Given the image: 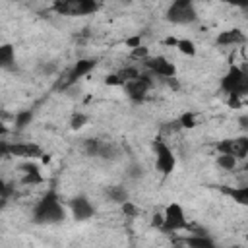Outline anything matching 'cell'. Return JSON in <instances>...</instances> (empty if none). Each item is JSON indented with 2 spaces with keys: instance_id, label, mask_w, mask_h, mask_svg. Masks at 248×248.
I'll use <instances>...</instances> for the list:
<instances>
[{
  "instance_id": "f1b7e54d",
  "label": "cell",
  "mask_w": 248,
  "mask_h": 248,
  "mask_svg": "<svg viewBox=\"0 0 248 248\" xmlns=\"http://www.w3.org/2000/svg\"><path fill=\"white\" fill-rule=\"evenodd\" d=\"M105 83H107V85H122V81H120V78H118L116 74H110V76H107Z\"/></svg>"
},
{
  "instance_id": "4fadbf2b",
  "label": "cell",
  "mask_w": 248,
  "mask_h": 248,
  "mask_svg": "<svg viewBox=\"0 0 248 248\" xmlns=\"http://www.w3.org/2000/svg\"><path fill=\"white\" fill-rule=\"evenodd\" d=\"M242 43H246V35L240 29H227L217 35V45H221V46H234V45H242Z\"/></svg>"
},
{
  "instance_id": "277c9868",
  "label": "cell",
  "mask_w": 248,
  "mask_h": 248,
  "mask_svg": "<svg viewBox=\"0 0 248 248\" xmlns=\"http://www.w3.org/2000/svg\"><path fill=\"white\" fill-rule=\"evenodd\" d=\"M165 17L176 25H188L198 19V12L190 0H176L167 8Z\"/></svg>"
},
{
  "instance_id": "1f68e13d",
  "label": "cell",
  "mask_w": 248,
  "mask_h": 248,
  "mask_svg": "<svg viewBox=\"0 0 248 248\" xmlns=\"http://www.w3.org/2000/svg\"><path fill=\"white\" fill-rule=\"evenodd\" d=\"M151 225L161 229V227H163V215H155V217H153V221H151Z\"/></svg>"
},
{
  "instance_id": "ba28073f",
  "label": "cell",
  "mask_w": 248,
  "mask_h": 248,
  "mask_svg": "<svg viewBox=\"0 0 248 248\" xmlns=\"http://www.w3.org/2000/svg\"><path fill=\"white\" fill-rule=\"evenodd\" d=\"M95 66H97V60H95V58H81V60H78V62L64 74V78L58 79L56 87H60V89H68V87L76 85L78 79H81L83 76H87Z\"/></svg>"
},
{
  "instance_id": "ffe728a7",
  "label": "cell",
  "mask_w": 248,
  "mask_h": 248,
  "mask_svg": "<svg viewBox=\"0 0 248 248\" xmlns=\"http://www.w3.org/2000/svg\"><path fill=\"white\" fill-rule=\"evenodd\" d=\"M33 122V110H19L17 114H16V120H14V124H16V130L17 132H21V130H25L29 124Z\"/></svg>"
},
{
  "instance_id": "d6a6232c",
  "label": "cell",
  "mask_w": 248,
  "mask_h": 248,
  "mask_svg": "<svg viewBox=\"0 0 248 248\" xmlns=\"http://www.w3.org/2000/svg\"><path fill=\"white\" fill-rule=\"evenodd\" d=\"M238 122H240V126H242L244 130H248V116H240Z\"/></svg>"
},
{
  "instance_id": "3957f363",
  "label": "cell",
  "mask_w": 248,
  "mask_h": 248,
  "mask_svg": "<svg viewBox=\"0 0 248 248\" xmlns=\"http://www.w3.org/2000/svg\"><path fill=\"white\" fill-rule=\"evenodd\" d=\"M101 8L99 2L95 0H64V2H54L52 10L60 16H89Z\"/></svg>"
},
{
  "instance_id": "ac0fdd59",
  "label": "cell",
  "mask_w": 248,
  "mask_h": 248,
  "mask_svg": "<svg viewBox=\"0 0 248 248\" xmlns=\"http://www.w3.org/2000/svg\"><path fill=\"white\" fill-rule=\"evenodd\" d=\"M107 198H108L110 202L122 205V203L128 202V192L124 190V186H110V188L107 190Z\"/></svg>"
},
{
  "instance_id": "cb8c5ba5",
  "label": "cell",
  "mask_w": 248,
  "mask_h": 248,
  "mask_svg": "<svg viewBox=\"0 0 248 248\" xmlns=\"http://www.w3.org/2000/svg\"><path fill=\"white\" fill-rule=\"evenodd\" d=\"M85 122H87V116L83 112H76L70 120V126H72V130H79V128L85 126Z\"/></svg>"
},
{
  "instance_id": "7402d4cb",
  "label": "cell",
  "mask_w": 248,
  "mask_h": 248,
  "mask_svg": "<svg viewBox=\"0 0 248 248\" xmlns=\"http://www.w3.org/2000/svg\"><path fill=\"white\" fill-rule=\"evenodd\" d=\"M217 165L223 169V170H232L236 167V159L232 155H219L217 157Z\"/></svg>"
},
{
  "instance_id": "484cf974",
  "label": "cell",
  "mask_w": 248,
  "mask_h": 248,
  "mask_svg": "<svg viewBox=\"0 0 248 248\" xmlns=\"http://www.w3.org/2000/svg\"><path fill=\"white\" fill-rule=\"evenodd\" d=\"M128 176H130V178H140V176H143V167H141L140 163H132V165L128 167Z\"/></svg>"
},
{
  "instance_id": "f546056e",
  "label": "cell",
  "mask_w": 248,
  "mask_h": 248,
  "mask_svg": "<svg viewBox=\"0 0 248 248\" xmlns=\"http://www.w3.org/2000/svg\"><path fill=\"white\" fill-rule=\"evenodd\" d=\"M126 45H128V46H132V50H134V48L141 46V37H140V35H138V37H132V39H128V41H126Z\"/></svg>"
},
{
  "instance_id": "30bf717a",
  "label": "cell",
  "mask_w": 248,
  "mask_h": 248,
  "mask_svg": "<svg viewBox=\"0 0 248 248\" xmlns=\"http://www.w3.org/2000/svg\"><path fill=\"white\" fill-rule=\"evenodd\" d=\"M217 151L221 155H232L236 161L238 159H246L248 157V136L223 140V141L217 143Z\"/></svg>"
},
{
  "instance_id": "7c38bea8",
  "label": "cell",
  "mask_w": 248,
  "mask_h": 248,
  "mask_svg": "<svg viewBox=\"0 0 248 248\" xmlns=\"http://www.w3.org/2000/svg\"><path fill=\"white\" fill-rule=\"evenodd\" d=\"M70 209L76 221H87L89 217L95 215V207L93 203L85 198V196H76L70 200Z\"/></svg>"
},
{
  "instance_id": "8d00e7d4",
  "label": "cell",
  "mask_w": 248,
  "mask_h": 248,
  "mask_svg": "<svg viewBox=\"0 0 248 248\" xmlns=\"http://www.w3.org/2000/svg\"><path fill=\"white\" fill-rule=\"evenodd\" d=\"M246 240H248V234H246Z\"/></svg>"
},
{
  "instance_id": "9a60e30c",
  "label": "cell",
  "mask_w": 248,
  "mask_h": 248,
  "mask_svg": "<svg viewBox=\"0 0 248 248\" xmlns=\"http://www.w3.org/2000/svg\"><path fill=\"white\" fill-rule=\"evenodd\" d=\"M19 169L23 170V184H41L43 182V176H41L37 165L23 163V165H19Z\"/></svg>"
},
{
  "instance_id": "7a4b0ae2",
  "label": "cell",
  "mask_w": 248,
  "mask_h": 248,
  "mask_svg": "<svg viewBox=\"0 0 248 248\" xmlns=\"http://www.w3.org/2000/svg\"><path fill=\"white\" fill-rule=\"evenodd\" d=\"M221 89L232 99L248 95V70L238 68V66H231L229 72L221 79Z\"/></svg>"
},
{
  "instance_id": "d590c367",
  "label": "cell",
  "mask_w": 248,
  "mask_h": 248,
  "mask_svg": "<svg viewBox=\"0 0 248 248\" xmlns=\"http://www.w3.org/2000/svg\"><path fill=\"white\" fill-rule=\"evenodd\" d=\"M174 248H186V246H174Z\"/></svg>"
},
{
  "instance_id": "5bb4252c",
  "label": "cell",
  "mask_w": 248,
  "mask_h": 248,
  "mask_svg": "<svg viewBox=\"0 0 248 248\" xmlns=\"http://www.w3.org/2000/svg\"><path fill=\"white\" fill-rule=\"evenodd\" d=\"M182 242L186 248H217L213 238H209L207 234H188Z\"/></svg>"
},
{
  "instance_id": "9c48e42d",
  "label": "cell",
  "mask_w": 248,
  "mask_h": 248,
  "mask_svg": "<svg viewBox=\"0 0 248 248\" xmlns=\"http://www.w3.org/2000/svg\"><path fill=\"white\" fill-rule=\"evenodd\" d=\"M151 87H153V76L147 72V74H141L138 79L128 81V83L124 85V91H126L128 99L140 103V101H143V99L147 97V91H149Z\"/></svg>"
},
{
  "instance_id": "8992f818",
  "label": "cell",
  "mask_w": 248,
  "mask_h": 248,
  "mask_svg": "<svg viewBox=\"0 0 248 248\" xmlns=\"http://www.w3.org/2000/svg\"><path fill=\"white\" fill-rule=\"evenodd\" d=\"M0 155H4V157L14 155V157H21V159H35V157L43 155V149L37 143H31V141H14V143H10L8 140H2L0 141Z\"/></svg>"
},
{
  "instance_id": "4dcf8cb0",
  "label": "cell",
  "mask_w": 248,
  "mask_h": 248,
  "mask_svg": "<svg viewBox=\"0 0 248 248\" xmlns=\"http://www.w3.org/2000/svg\"><path fill=\"white\" fill-rule=\"evenodd\" d=\"M41 72L46 74V76H50V74L56 72V66H54V64H43V66H41Z\"/></svg>"
},
{
  "instance_id": "6da1fadb",
  "label": "cell",
  "mask_w": 248,
  "mask_h": 248,
  "mask_svg": "<svg viewBox=\"0 0 248 248\" xmlns=\"http://www.w3.org/2000/svg\"><path fill=\"white\" fill-rule=\"evenodd\" d=\"M35 225H56L66 219V209L60 203V198L54 190H48L35 205L31 215Z\"/></svg>"
},
{
  "instance_id": "e0dca14e",
  "label": "cell",
  "mask_w": 248,
  "mask_h": 248,
  "mask_svg": "<svg viewBox=\"0 0 248 248\" xmlns=\"http://www.w3.org/2000/svg\"><path fill=\"white\" fill-rule=\"evenodd\" d=\"M0 66L4 70H12L16 66V50L12 45H2L0 46Z\"/></svg>"
},
{
  "instance_id": "d4e9b609",
  "label": "cell",
  "mask_w": 248,
  "mask_h": 248,
  "mask_svg": "<svg viewBox=\"0 0 248 248\" xmlns=\"http://www.w3.org/2000/svg\"><path fill=\"white\" fill-rule=\"evenodd\" d=\"M178 120H180V126H182V128H194V126H196V116H194L192 112L182 114Z\"/></svg>"
},
{
  "instance_id": "4316f807",
  "label": "cell",
  "mask_w": 248,
  "mask_h": 248,
  "mask_svg": "<svg viewBox=\"0 0 248 248\" xmlns=\"http://www.w3.org/2000/svg\"><path fill=\"white\" fill-rule=\"evenodd\" d=\"M132 56H134V58H141V62H143L145 58H149V50H147L145 46H138V48L132 50Z\"/></svg>"
},
{
  "instance_id": "e575fe53",
  "label": "cell",
  "mask_w": 248,
  "mask_h": 248,
  "mask_svg": "<svg viewBox=\"0 0 248 248\" xmlns=\"http://www.w3.org/2000/svg\"><path fill=\"white\" fill-rule=\"evenodd\" d=\"M244 170H248V163H246V165H244Z\"/></svg>"
},
{
  "instance_id": "44dd1931",
  "label": "cell",
  "mask_w": 248,
  "mask_h": 248,
  "mask_svg": "<svg viewBox=\"0 0 248 248\" xmlns=\"http://www.w3.org/2000/svg\"><path fill=\"white\" fill-rule=\"evenodd\" d=\"M101 145H103V140H85L83 147H85V153L91 155V157H99V151H101Z\"/></svg>"
},
{
  "instance_id": "836d02e7",
  "label": "cell",
  "mask_w": 248,
  "mask_h": 248,
  "mask_svg": "<svg viewBox=\"0 0 248 248\" xmlns=\"http://www.w3.org/2000/svg\"><path fill=\"white\" fill-rule=\"evenodd\" d=\"M165 43H167V45H176V43H178V41H176V39H167V41H165Z\"/></svg>"
},
{
  "instance_id": "603a6c76",
  "label": "cell",
  "mask_w": 248,
  "mask_h": 248,
  "mask_svg": "<svg viewBox=\"0 0 248 248\" xmlns=\"http://www.w3.org/2000/svg\"><path fill=\"white\" fill-rule=\"evenodd\" d=\"M176 46H178V50H180L182 54H188V56H194V54H196V46H194V43L188 41V39H180V41L176 43Z\"/></svg>"
},
{
  "instance_id": "2e32d148",
  "label": "cell",
  "mask_w": 248,
  "mask_h": 248,
  "mask_svg": "<svg viewBox=\"0 0 248 248\" xmlns=\"http://www.w3.org/2000/svg\"><path fill=\"white\" fill-rule=\"evenodd\" d=\"M223 194H227L229 198H232L236 203L248 207V184H246V186H238V188H229V186H225V188H223Z\"/></svg>"
},
{
  "instance_id": "5b68a950",
  "label": "cell",
  "mask_w": 248,
  "mask_h": 248,
  "mask_svg": "<svg viewBox=\"0 0 248 248\" xmlns=\"http://www.w3.org/2000/svg\"><path fill=\"white\" fill-rule=\"evenodd\" d=\"M186 229H190V225H188V219H186L182 205L180 203H169L165 207V213H163L161 231L163 232H176V231H186Z\"/></svg>"
},
{
  "instance_id": "52a82bcc",
  "label": "cell",
  "mask_w": 248,
  "mask_h": 248,
  "mask_svg": "<svg viewBox=\"0 0 248 248\" xmlns=\"http://www.w3.org/2000/svg\"><path fill=\"white\" fill-rule=\"evenodd\" d=\"M153 151H155V167H157V170L161 174L169 176L176 167V157H174L172 149L165 143L163 138H157L153 141Z\"/></svg>"
},
{
  "instance_id": "8fae6325",
  "label": "cell",
  "mask_w": 248,
  "mask_h": 248,
  "mask_svg": "<svg viewBox=\"0 0 248 248\" xmlns=\"http://www.w3.org/2000/svg\"><path fill=\"white\" fill-rule=\"evenodd\" d=\"M143 66L147 68V72L151 76H159L163 79H170L176 74V68L172 62H169L165 56H153V58H145Z\"/></svg>"
},
{
  "instance_id": "83f0119b",
  "label": "cell",
  "mask_w": 248,
  "mask_h": 248,
  "mask_svg": "<svg viewBox=\"0 0 248 248\" xmlns=\"http://www.w3.org/2000/svg\"><path fill=\"white\" fill-rule=\"evenodd\" d=\"M122 211L126 213V215H138L140 213V209L132 203V202H126V203H122Z\"/></svg>"
},
{
  "instance_id": "d6986e66",
  "label": "cell",
  "mask_w": 248,
  "mask_h": 248,
  "mask_svg": "<svg viewBox=\"0 0 248 248\" xmlns=\"http://www.w3.org/2000/svg\"><path fill=\"white\" fill-rule=\"evenodd\" d=\"M116 76L120 78V81H122V87H124L128 81H134V79H138V78L141 76V72H140L136 66H126V68H122L120 72H116Z\"/></svg>"
}]
</instances>
